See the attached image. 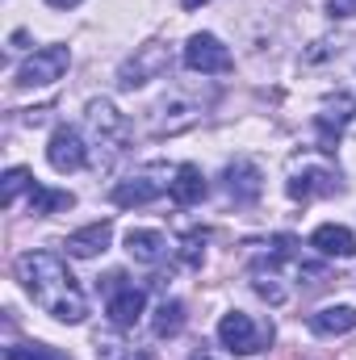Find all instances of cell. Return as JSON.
I'll return each instance as SVG.
<instances>
[{
    "label": "cell",
    "mask_w": 356,
    "mask_h": 360,
    "mask_svg": "<svg viewBox=\"0 0 356 360\" xmlns=\"http://www.w3.org/2000/svg\"><path fill=\"white\" fill-rule=\"evenodd\" d=\"M310 331L314 335H348V331H356V306H323L319 314H310Z\"/></svg>",
    "instance_id": "obj_18"
},
{
    "label": "cell",
    "mask_w": 356,
    "mask_h": 360,
    "mask_svg": "<svg viewBox=\"0 0 356 360\" xmlns=\"http://www.w3.org/2000/svg\"><path fill=\"white\" fill-rule=\"evenodd\" d=\"M172 176L177 172H168V168H160V164H151V168H143V172H134L130 180H122V184H113V205H122V210H130V205H151L160 193H168L172 188Z\"/></svg>",
    "instance_id": "obj_5"
},
{
    "label": "cell",
    "mask_w": 356,
    "mask_h": 360,
    "mask_svg": "<svg viewBox=\"0 0 356 360\" xmlns=\"http://www.w3.org/2000/svg\"><path fill=\"white\" fill-rule=\"evenodd\" d=\"M126 252L139 260V264H160V260H168V239L160 235V231H147V226H130L126 231Z\"/></svg>",
    "instance_id": "obj_16"
},
{
    "label": "cell",
    "mask_w": 356,
    "mask_h": 360,
    "mask_svg": "<svg viewBox=\"0 0 356 360\" xmlns=\"http://www.w3.org/2000/svg\"><path fill=\"white\" fill-rule=\"evenodd\" d=\"M92 348H96V360H151L143 348L126 344V340H122V335H113V331L96 335V340H92Z\"/></svg>",
    "instance_id": "obj_21"
},
{
    "label": "cell",
    "mask_w": 356,
    "mask_h": 360,
    "mask_svg": "<svg viewBox=\"0 0 356 360\" xmlns=\"http://www.w3.org/2000/svg\"><path fill=\"white\" fill-rule=\"evenodd\" d=\"M17 281L21 289L59 323H84L89 319V297L76 285L72 269L55 256V252H25L17 256Z\"/></svg>",
    "instance_id": "obj_1"
},
{
    "label": "cell",
    "mask_w": 356,
    "mask_h": 360,
    "mask_svg": "<svg viewBox=\"0 0 356 360\" xmlns=\"http://www.w3.org/2000/svg\"><path fill=\"white\" fill-rule=\"evenodd\" d=\"M310 248H314L319 256L352 260V256H356V235L348 231V226H340V222H327V226H319V231L310 235Z\"/></svg>",
    "instance_id": "obj_15"
},
{
    "label": "cell",
    "mask_w": 356,
    "mask_h": 360,
    "mask_svg": "<svg viewBox=\"0 0 356 360\" xmlns=\"http://www.w3.org/2000/svg\"><path fill=\"white\" fill-rule=\"evenodd\" d=\"M327 13L340 17V21H348V17H356V0H327Z\"/></svg>",
    "instance_id": "obj_26"
},
{
    "label": "cell",
    "mask_w": 356,
    "mask_h": 360,
    "mask_svg": "<svg viewBox=\"0 0 356 360\" xmlns=\"http://www.w3.org/2000/svg\"><path fill=\"white\" fill-rule=\"evenodd\" d=\"M336 51H340V42L323 38V42H314V51H306L302 59H306V63H319V59H327V55H336Z\"/></svg>",
    "instance_id": "obj_25"
},
{
    "label": "cell",
    "mask_w": 356,
    "mask_h": 360,
    "mask_svg": "<svg viewBox=\"0 0 356 360\" xmlns=\"http://www.w3.org/2000/svg\"><path fill=\"white\" fill-rule=\"evenodd\" d=\"M205 105H210V96L168 92L164 101H155V105H151V113H147V130H151L155 139H164V134H180V130H189V126H197V122H201Z\"/></svg>",
    "instance_id": "obj_2"
},
{
    "label": "cell",
    "mask_w": 356,
    "mask_h": 360,
    "mask_svg": "<svg viewBox=\"0 0 356 360\" xmlns=\"http://www.w3.org/2000/svg\"><path fill=\"white\" fill-rule=\"evenodd\" d=\"M285 193H289L293 201L331 197V193H340V172H336V168H323V164H302V168H293V172H289Z\"/></svg>",
    "instance_id": "obj_10"
},
{
    "label": "cell",
    "mask_w": 356,
    "mask_h": 360,
    "mask_svg": "<svg viewBox=\"0 0 356 360\" xmlns=\"http://www.w3.org/2000/svg\"><path fill=\"white\" fill-rule=\"evenodd\" d=\"M201 256H205V235H201V231H193V235H184V252H180V260L197 269V264H201Z\"/></svg>",
    "instance_id": "obj_24"
},
{
    "label": "cell",
    "mask_w": 356,
    "mask_h": 360,
    "mask_svg": "<svg viewBox=\"0 0 356 360\" xmlns=\"http://www.w3.org/2000/svg\"><path fill=\"white\" fill-rule=\"evenodd\" d=\"M84 117H89V130H92V139H96V147H105L109 155H117V151L126 147L130 122L113 109V101H89Z\"/></svg>",
    "instance_id": "obj_7"
},
{
    "label": "cell",
    "mask_w": 356,
    "mask_h": 360,
    "mask_svg": "<svg viewBox=\"0 0 356 360\" xmlns=\"http://www.w3.org/2000/svg\"><path fill=\"white\" fill-rule=\"evenodd\" d=\"M180 327H184V306H180L177 297H164L155 306V319H151L155 340H172V335H180Z\"/></svg>",
    "instance_id": "obj_20"
},
{
    "label": "cell",
    "mask_w": 356,
    "mask_h": 360,
    "mask_svg": "<svg viewBox=\"0 0 356 360\" xmlns=\"http://www.w3.org/2000/svg\"><path fill=\"white\" fill-rule=\"evenodd\" d=\"M109 239H113V222H89V226L72 231V235L63 239V248H68V256H76V260H92V256H101V252L109 248Z\"/></svg>",
    "instance_id": "obj_14"
},
{
    "label": "cell",
    "mask_w": 356,
    "mask_h": 360,
    "mask_svg": "<svg viewBox=\"0 0 356 360\" xmlns=\"http://www.w3.org/2000/svg\"><path fill=\"white\" fill-rule=\"evenodd\" d=\"M46 4H51V8H76L80 0H46Z\"/></svg>",
    "instance_id": "obj_27"
},
{
    "label": "cell",
    "mask_w": 356,
    "mask_h": 360,
    "mask_svg": "<svg viewBox=\"0 0 356 360\" xmlns=\"http://www.w3.org/2000/svg\"><path fill=\"white\" fill-rule=\"evenodd\" d=\"M227 193H231V201L235 205H252L260 193H265V172L252 164V160H235V164H227Z\"/></svg>",
    "instance_id": "obj_12"
},
{
    "label": "cell",
    "mask_w": 356,
    "mask_h": 360,
    "mask_svg": "<svg viewBox=\"0 0 356 360\" xmlns=\"http://www.w3.org/2000/svg\"><path fill=\"white\" fill-rule=\"evenodd\" d=\"M72 205H76V193H68V188H46V184L30 188V214H59Z\"/></svg>",
    "instance_id": "obj_19"
},
{
    "label": "cell",
    "mask_w": 356,
    "mask_h": 360,
    "mask_svg": "<svg viewBox=\"0 0 356 360\" xmlns=\"http://www.w3.org/2000/svg\"><path fill=\"white\" fill-rule=\"evenodd\" d=\"M25 188H34V176H30V168H8L4 172V180H0V205L8 210Z\"/></svg>",
    "instance_id": "obj_22"
},
{
    "label": "cell",
    "mask_w": 356,
    "mask_h": 360,
    "mask_svg": "<svg viewBox=\"0 0 356 360\" xmlns=\"http://www.w3.org/2000/svg\"><path fill=\"white\" fill-rule=\"evenodd\" d=\"M189 360H214V356H210V352H201V348H197V352H193V356H189Z\"/></svg>",
    "instance_id": "obj_29"
},
{
    "label": "cell",
    "mask_w": 356,
    "mask_h": 360,
    "mask_svg": "<svg viewBox=\"0 0 356 360\" xmlns=\"http://www.w3.org/2000/svg\"><path fill=\"white\" fill-rule=\"evenodd\" d=\"M356 113V101L348 92H336V96H327L323 105H319V113H314V130H319V151H336L340 147V139H344V130H348V122H352Z\"/></svg>",
    "instance_id": "obj_6"
},
{
    "label": "cell",
    "mask_w": 356,
    "mask_h": 360,
    "mask_svg": "<svg viewBox=\"0 0 356 360\" xmlns=\"http://www.w3.org/2000/svg\"><path fill=\"white\" fill-rule=\"evenodd\" d=\"M68 68H72V51L68 46H42L17 68V89H51L55 80H63Z\"/></svg>",
    "instance_id": "obj_4"
},
{
    "label": "cell",
    "mask_w": 356,
    "mask_h": 360,
    "mask_svg": "<svg viewBox=\"0 0 356 360\" xmlns=\"http://www.w3.org/2000/svg\"><path fill=\"white\" fill-rule=\"evenodd\" d=\"M109 323L117 327V331H126V327H134L139 319H143V310H147V293L139 289V285H117L113 293H109Z\"/></svg>",
    "instance_id": "obj_13"
},
{
    "label": "cell",
    "mask_w": 356,
    "mask_h": 360,
    "mask_svg": "<svg viewBox=\"0 0 356 360\" xmlns=\"http://www.w3.org/2000/svg\"><path fill=\"white\" fill-rule=\"evenodd\" d=\"M168 193H172V201H177V205H197V201H205L210 184H205V176H201V168H197V164H180Z\"/></svg>",
    "instance_id": "obj_17"
},
{
    "label": "cell",
    "mask_w": 356,
    "mask_h": 360,
    "mask_svg": "<svg viewBox=\"0 0 356 360\" xmlns=\"http://www.w3.org/2000/svg\"><path fill=\"white\" fill-rule=\"evenodd\" d=\"M180 4H184V8L193 13V8H201V4H210V0H180Z\"/></svg>",
    "instance_id": "obj_28"
},
{
    "label": "cell",
    "mask_w": 356,
    "mask_h": 360,
    "mask_svg": "<svg viewBox=\"0 0 356 360\" xmlns=\"http://www.w3.org/2000/svg\"><path fill=\"white\" fill-rule=\"evenodd\" d=\"M46 160H51L55 172H80V168L89 164V147H84L80 130L55 126V134H51V143H46Z\"/></svg>",
    "instance_id": "obj_11"
},
{
    "label": "cell",
    "mask_w": 356,
    "mask_h": 360,
    "mask_svg": "<svg viewBox=\"0 0 356 360\" xmlns=\"http://www.w3.org/2000/svg\"><path fill=\"white\" fill-rule=\"evenodd\" d=\"M184 68L189 72H201V76H227L235 68V59H231V51L214 34H193L184 42Z\"/></svg>",
    "instance_id": "obj_8"
},
{
    "label": "cell",
    "mask_w": 356,
    "mask_h": 360,
    "mask_svg": "<svg viewBox=\"0 0 356 360\" xmlns=\"http://www.w3.org/2000/svg\"><path fill=\"white\" fill-rule=\"evenodd\" d=\"M168 59H172V55H168L164 42H147V46L134 51V59L122 63L117 84H122V89H139V84H147V80H160V76L168 72Z\"/></svg>",
    "instance_id": "obj_9"
},
{
    "label": "cell",
    "mask_w": 356,
    "mask_h": 360,
    "mask_svg": "<svg viewBox=\"0 0 356 360\" xmlns=\"http://www.w3.org/2000/svg\"><path fill=\"white\" fill-rule=\"evenodd\" d=\"M4 360H72V356H63L59 348H51V344H8L4 348Z\"/></svg>",
    "instance_id": "obj_23"
},
{
    "label": "cell",
    "mask_w": 356,
    "mask_h": 360,
    "mask_svg": "<svg viewBox=\"0 0 356 360\" xmlns=\"http://www.w3.org/2000/svg\"><path fill=\"white\" fill-rule=\"evenodd\" d=\"M218 340H222V348L235 352V356H256L265 344H272V327H256L252 314L231 310V314H222V323H218Z\"/></svg>",
    "instance_id": "obj_3"
}]
</instances>
